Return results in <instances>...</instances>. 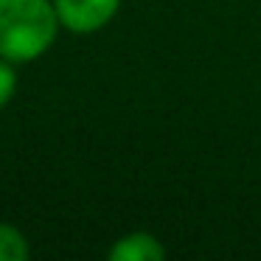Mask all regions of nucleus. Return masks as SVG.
Wrapping results in <instances>:
<instances>
[{
	"mask_svg": "<svg viewBox=\"0 0 261 261\" xmlns=\"http://www.w3.org/2000/svg\"><path fill=\"white\" fill-rule=\"evenodd\" d=\"M54 0H0V59L29 65L57 42Z\"/></svg>",
	"mask_w": 261,
	"mask_h": 261,
	"instance_id": "obj_1",
	"label": "nucleus"
},
{
	"mask_svg": "<svg viewBox=\"0 0 261 261\" xmlns=\"http://www.w3.org/2000/svg\"><path fill=\"white\" fill-rule=\"evenodd\" d=\"M59 25L70 34H96L113 23L121 0H54Z\"/></svg>",
	"mask_w": 261,
	"mask_h": 261,
	"instance_id": "obj_2",
	"label": "nucleus"
},
{
	"mask_svg": "<svg viewBox=\"0 0 261 261\" xmlns=\"http://www.w3.org/2000/svg\"><path fill=\"white\" fill-rule=\"evenodd\" d=\"M110 261H163L166 247L154 233L146 230H132L115 239V244L107 250Z\"/></svg>",
	"mask_w": 261,
	"mask_h": 261,
	"instance_id": "obj_3",
	"label": "nucleus"
},
{
	"mask_svg": "<svg viewBox=\"0 0 261 261\" xmlns=\"http://www.w3.org/2000/svg\"><path fill=\"white\" fill-rule=\"evenodd\" d=\"M31 244L20 227L0 222V261H29Z\"/></svg>",
	"mask_w": 261,
	"mask_h": 261,
	"instance_id": "obj_4",
	"label": "nucleus"
},
{
	"mask_svg": "<svg viewBox=\"0 0 261 261\" xmlns=\"http://www.w3.org/2000/svg\"><path fill=\"white\" fill-rule=\"evenodd\" d=\"M14 93H17V70L12 62L0 59V110L12 101Z\"/></svg>",
	"mask_w": 261,
	"mask_h": 261,
	"instance_id": "obj_5",
	"label": "nucleus"
}]
</instances>
